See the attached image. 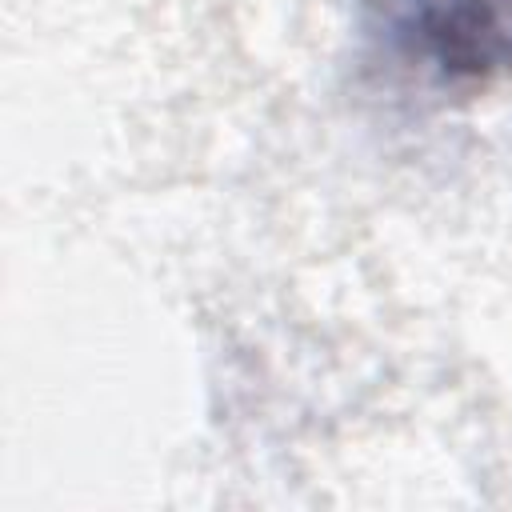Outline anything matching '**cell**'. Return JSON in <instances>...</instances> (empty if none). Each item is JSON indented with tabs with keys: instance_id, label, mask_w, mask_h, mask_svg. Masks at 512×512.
<instances>
[{
	"instance_id": "cell-1",
	"label": "cell",
	"mask_w": 512,
	"mask_h": 512,
	"mask_svg": "<svg viewBox=\"0 0 512 512\" xmlns=\"http://www.w3.org/2000/svg\"><path fill=\"white\" fill-rule=\"evenodd\" d=\"M364 60L436 104L512 88V0H356Z\"/></svg>"
}]
</instances>
